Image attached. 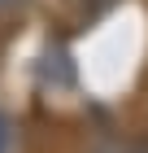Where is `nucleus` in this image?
<instances>
[{"label": "nucleus", "instance_id": "nucleus-1", "mask_svg": "<svg viewBox=\"0 0 148 153\" xmlns=\"http://www.w3.org/2000/svg\"><path fill=\"white\" fill-rule=\"evenodd\" d=\"M113 4L118 0H70V9L79 13V22H96V18H105Z\"/></svg>", "mask_w": 148, "mask_h": 153}, {"label": "nucleus", "instance_id": "nucleus-2", "mask_svg": "<svg viewBox=\"0 0 148 153\" xmlns=\"http://www.w3.org/2000/svg\"><path fill=\"white\" fill-rule=\"evenodd\" d=\"M91 153H148V140H135V136H122V140H105Z\"/></svg>", "mask_w": 148, "mask_h": 153}, {"label": "nucleus", "instance_id": "nucleus-3", "mask_svg": "<svg viewBox=\"0 0 148 153\" xmlns=\"http://www.w3.org/2000/svg\"><path fill=\"white\" fill-rule=\"evenodd\" d=\"M0 153H4V118H0Z\"/></svg>", "mask_w": 148, "mask_h": 153}, {"label": "nucleus", "instance_id": "nucleus-4", "mask_svg": "<svg viewBox=\"0 0 148 153\" xmlns=\"http://www.w3.org/2000/svg\"><path fill=\"white\" fill-rule=\"evenodd\" d=\"M13 4H18V0H0V9H13Z\"/></svg>", "mask_w": 148, "mask_h": 153}]
</instances>
